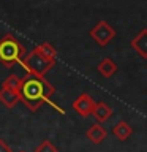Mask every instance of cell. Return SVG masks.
Returning a JSON list of instances; mask_svg holds the SVG:
<instances>
[{"instance_id":"obj_1","label":"cell","mask_w":147,"mask_h":152,"mask_svg":"<svg viewBox=\"0 0 147 152\" xmlns=\"http://www.w3.org/2000/svg\"><path fill=\"white\" fill-rule=\"evenodd\" d=\"M55 87L52 86L49 81L44 78V75H36V73H27L21 81V87H19V97L21 102L30 109V111H36L41 104H51L55 111L60 114L65 113V109H62L59 104H55L51 100L54 95Z\"/></svg>"},{"instance_id":"obj_2","label":"cell","mask_w":147,"mask_h":152,"mask_svg":"<svg viewBox=\"0 0 147 152\" xmlns=\"http://www.w3.org/2000/svg\"><path fill=\"white\" fill-rule=\"evenodd\" d=\"M25 56V46L14 35L7 33L2 37V40H0V64L3 66L11 68L14 65H19Z\"/></svg>"},{"instance_id":"obj_3","label":"cell","mask_w":147,"mask_h":152,"mask_svg":"<svg viewBox=\"0 0 147 152\" xmlns=\"http://www.w3.org/2000/svg\"><path fill=\"white\" fill-rule=\"evenodd\" d=\"M27 73H36V75H46L55 64H52L47 59H44L40 52H36L33 49L32 52H27V56L22 59V62L19 64Z\"/></svg>"},{"instance_id":"obj_4","label":"cell","mask_w":147,"mask_h":152,"mask_svg":"<svg viewBox=\"0 0 147 152\" xmlns=\"http://www.w3.org/2000/svg\"><path fill=\"white\" fill-rule=\"evenodd\" d=\"M89 35L93 38L98 46L104 48L116 38V28H114L109 22H106V21H100V22H97L95 27L90 28Z\"/></svg>"},{"instance_id":"obj_5","label":"cell","mask_w":147,"mask_h":152,"mask_svg":"<svg viewBox=\"0 0 147 152\" xmlns=\"http://www.w3.org/2000/svg\"><path fill=\"white\" fill-rule=\"evenodd\" d=\"M95 100L90 97L87 92H82L78 98L73 102V109L79 116L82 117H87V116H92V111H93V106H95Z\"/></svg>"},{"instance_id":"obj_6","label":"cell","mask_w":147,"mask_h":152,"mask_svg":"<svg viewBox=\"0 0 147 152\" xmlns=\"http://www.w3.org/2000/svg\"><path fill=\"white\" fill-rule=\"evenodd\" d=\"M85 136H87V140L92 141L93 144H100V142H103L104 140H106L108 130H106V128H104L100 122H95V124H92V125L87 128Z\"/></svg>"},{"instance_id":"obj_7","label":"cell","mask_w":147,"mask_h":152,"mask_svg":"<svg viewBox=\"0 0 147 152\" xmlns=\"http://www.w3.org/2000/svg\"><path fill=\"white\" fill-rule=\"evenodd\" d=\"M131 48L136 51V54L139 57L147 59V28H142L131 40Z\"/></svg>"},{"instance_id":"obj_8","label":"cell","mask_w":147,"mask_h":152,"mask_svg":"<svg viewBox=\"0 0 147 152\" xmlns=\"http://www.w3.org/2000/svg\"><path fill=\"white\" fill-rule=\"evenodd\" d=\"M19 102H21L19 92L9 87H5V86L0 87V103H3L7 108H14Z\"/></svg>"},{"instance_id":"obj_9","label":"cell","mask_w":147,"mask_h":152,"mask_svg":"<svg viewBox=\"0 0 147 152\" xmlns=\"http://www.w3.org/2000/svg\"><path fill=\"white\" fill-rule=\"evenodd\" d=\"M92 116L97 119V122L104 124L106 121H109V119H111V116H112V109H111V106H109L108 103L98 102V103H95V106H93Z\"/></svg>"},{"instance_id":"obj_10","label":"cell","mask_w":147,"mask_h":152,"mask_svg":"<svg viewBox=\"0 0 147 152\" xmlns=\"http://www.w3.org/2000/svg\"><path fill=\"white\" fill-rule=\"evenodd\" d=\"M112 135L120 141H127L128 138L133 135V128L128 125L125 121H119L116 125L112 127Z\"/></svg>"},{"instance_id":"obj_11","label":"cell","mask_w":147,"mask_h":152,"mask_svg":"<svg viewBox=\"0 0 147 152\" xmlns=\"http://www.w3.org/2000/svg\"><path fill=\"white\" fill-rule=\"evenodd\" d=\"M97 70H98V73L101 75L103 78H111V76H114V73L117 71V64L112 59L106 57V59H103L97 65Z\"/></svg>"},{"instance_id":"obj_12","label":"cell","mask_w":147,"mask_h":152,"mask_svg":"<svg viewBox=\"0 0 147 152\" xmlns=\"http://www.w3.org/2000/svg\"><path fill=\"white\" fill-rule=\"evenodd\" d=\"M36 52H40V54L44 57V59H47L49 62H52V64H57V51L55 48L49 45V43H41V45H38L33 48Z\"/></svg>"},{"instance_id":"obj_13","label":"cell","mask_w":147,"mask_h":152,"mask_svg":"<svg viewBox=\"0 0 147 152\" xmlns=\"http://www.w3.org/2000/svg\"><path fill=\"white\" fill-rule=\"evenodd\" d=\"M21 81H22V78H19V76H16V75H9L8 78L2 83V86H5V87H9V89H13V90H16V92H19Z\"/></svg>"},{"instance_id":"obj_14","label":"cell","mask_w":147,"mask_h":152,"mask_svg":"<svg viewBox=\"0 0 147 152\" xmlns=\"http://www.w3.org/2000/svg\"><path fill=\"white\" fill-rule=\"evenodd\" d=\"M33 152H59V149H57L49 140H44V141H41V144H38L35 147Z\"/></svg>"},{"instance_id":"obj_15","label":"cell","mask_w":147,"mask_h":152,"mask_svg":"<svg viewBox=\"0 0 147 152\" xmlns=\"http://www.w3.org/2000/svg\"><path fill=\"white\" fill-rule=\"evenodd\" d=\"M0 152H13L11 147L7 144V141L2 140V138H0Z\"/></svg>"},{"instance_id":"obj_16","label":"cell","mask_w":147,"mask_h":152,"mask_svg":"<svg viewBox=\"0 0 147 152\" xmlns=\"http://www.w3.org/2000/svg\"><path fill=\"white\" fill-rule=\"evenodd\" d=\"M19 152H25V151H19Z\"/></svg>"}]
</instances>
